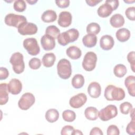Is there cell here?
<instances>
[{
  "label": "cell",
  "mask_w": 135,
  "mask_h": 135,
  "mask_svg": "<svg viewBox=\"0 0 135 135\" xmlns=\"http://www.w3.org/2000/svg\"><path fill=\"white\" fill-rule=\"evenodd\" d=\"M57 71L59 76L63 79L70 78L72 74L70 62L66 59H61L57 64Z\"/></svg>",
  "instance_id": "obj_3"
},
{
  "label": "cell",
  "mask_w": 135,
  "mask_h": 135,
  "mask_svg": "<svg viewBox=\"0 0 135 135\" xmlns=\"http://www.w3.org/2000/svg\"><path fill=\"white\" fill-rule=\"evenodd\" d=\"M7 90L12 94H18L22 90V84L18 79H12L7 84Z\"/></svg>",
  "instance_id": "obj_12"
},
{
  "label": "cell",
  "mask_w": 135,
  "mask_h": 135,
  "mask_svg": "<svg viewBox=\"0 0 135 135\" xmlns=\"http://www.w3.org/2000/svg\"><path fill=\"white\" fill-rule=\"evenodd\" d=\"M90 135H103V133L102 130L98 127L93 128L90 132Z\"/></svg>",
  "instance_id": "obj_44"
},
{
  "label": "cell",
  "mask_w": 135,
  "mask_h": 135,
  "mask_svg": "<svg viewBox=\"0 0 135 135\" xmlns=\"http://www.w3.org/2000/svg\"><path fill=\"white\" fill-rule=\"evenodd\" d=\"M13 8L15 11L18 12H22L24 11L26 8V4L23 0H17L14 2Z\"/></svg>",
  "instance_id": "obj_33"
},
{
  "label": "cell",
  "mask_w": 135,
  "mask_h": 135,
  "mask_svg": "<svg viewBox=\"0 0 135 135\" xmlns=\"http://www.w3.org/2000/svg\"><path fill=\"white\" fill-rule=\"evenodd\" d=\"M35 101L34 95L30 92L24 93L18 102V107L23 110H27L34 103Z\"/></svg>",
  "instance_id": "obj_9"
},
{
  "label": "cell",
  "mask_w": 135,
  "mask_h": 135,
  "mask_svg": "<svg viewBox=\"0 0 135 135\" xmlns=\"http://www.w3.org/2000/svg\"><path fill=\"white\" fill-rule=\"evenodd\" d=\"M135 53L134 51L130 52L127 55V60L130 63V66L131 69L133 72H135L134 71V67H135Z\"/></svg>",
  "instance_id": "obj_37"
},
{
  "label": "cell",
  "mask_w": 135,
  "mask_h": 135,
  "mask_svg": "<svg viewBox=\"0 0 135 135\" xmlns=\"http://www.w3.org/2000/svg\"><path fill=\"white\" fill-rule=\"evenodd\" d=\"M9 75V72L8 70L4 67L0 68V80H5Z\"/></svg>",
  "instance_id": "obj_42"
},
{
  "label": "cell",
  "mask_w": 135,
  "mask_h": 135,
  "mask_svg": "<svg viewBox=\"0 0 135 135\" xmlns=\"http://www.w3.org/2000/svg\"><path fill=\"white\" fill-rule=\"evenodd\" d=\"M124 18L120 14H115L112 15L110 20L111 25L114 28H118L122 26L124 24Z\"/></svg>",
  "instance_id": "obj_19"
},
{
  "label": "cell",
  "mask_w": 135,
  "mask_h": 135,
  "mask_svg": "<svg viewBox=\"0 0 135 135\" xmlns=\"http://www.w3.org/2000/svg\"><path fill=\"white\" fill-rule=\"evenodd\" d=\"M107 133L108 135H119L120 131L117 126L111 124L108 127Z\"/></svg>",
  "instance_id": "obj_39"
},
{
  "label": "cell",
  "mask_w": 135,
  "mask_h": 135,
  "mask_svg": "<svg viewBox=\"0 0 135 135\" xmlns=\"http://www.w3.org/2000/svg\"><path fill=\"white\" fill-rule=\"evenodd\" d=\"M124 2L125 3H131L134 2V1H124Z\"/></svg>",
  "instance_id": "obj_49"
},
{
  "label": "cell",
  "mask_w": 135,
  "mask_h": 135,
  "mask_svg": "<svg viewBox=\"0 0 135 135\" xmlns=\"http://www.w3.org/2000/svg\"><path fill=\"white\" fill-rule=\"evenodd\" d=\"M126 132L130 135L135 134V120L131 121L128 124L126 127Z\"/></svg>",
  "instance_id": "obj_40"
},
{
  "label": "cell",
  "mask_w": 135,
  "mask_h": 135,
  "mask_svg": "<svg viewBox=\"0 0 135 135\" xmlns=\"http://www.w3.org/2000/svg\"><path fill=\"white\" fill-rule=\"evenodd\" d=\"M118 114V110L115 105L109 104L102 109L98 113V117L103 121H108Z\"/></svg>",
  "instance_id": "obj_6"
},
{
  "label": "cell",
  "mask_w": 135,
  "mask_h": 135,
  "mask_svg": "<svg viewBox=\"0 0 135 135\" xmlns=\"http://www.w3.org/2000/svg\"><path fill=\"white\" fill-rule=\"evenodd\" d=\"M17 28L18 33L22 35H33L37 32V27L36 24L27 22L21 25Z\"/></svg>",
  "instance_id": "obj_10"
},
{
  "label": "cell",
  "mask_w": 135,
  "mask_h": 135,
  "mask_svg": "<svg viewBox=\"0 0 135 135\" xmlns=\"http://www.w3.org/2000/svg\"><path fill=\"white\" fill-rule=\"evenodd\" d=\"M105 3H107L111 5L113 10H115L119 6V2L118 0H107Z\"/></svg>",
  "instance_id": "obj_43"
},
{
  "label": "cell",
  "mask_w": 135,
  "mask_h": 135,
  "mask_svg": "<svg viewBox=\"0 0 135 135\" xmlns=\"http://www.w3.org/2000/svg\"><path fill=\"white\" fill-rule=\"evenodd\" d=\"M66 53L67 55L73 60L79 59L81 55V50L76 46H71L66 49Z\"/></svg>",
  "instance_id": "obj_20"
},
{
  "label": "cell",
  "mask_w": 135,
  "mask_h": 135,
  "mask_svg": "<svg viewBox=\"0 0 135 135\" xmlns=\"http://www.w3.org/2000/svg\"><path fill=\"white\" fill-rule=\"evenodd\" d=\"M74 128L69 125H66L63 127L61 130V134L62 135H73Z\"/></svg>",
  "instance_id": "obj_38"
},
{
  "label": "cell",
  "mask_w": 135,
  "mask_h": 135,
  "mask_svg": "<svg viewBox=\"0 0 135 135\" xmlns=\"http://www.w3.org/2000/svg\"><path fill=\"white\" fill-rule=\"evenodd\" d=\"M127 70L126 66L122 64H117L113 69L114 75L118 78H122L127 73Z\"/></svg>",
  "instance_id": "obj_29"
},
{
  "label": "cell",
  "mask_w": 135,
  "mask_h": 135,
  "mask_svg": "<svg viewBox=\"0 0 135 135\" xmlns=\"http://www.w3.org/2000/svg\"><path fill=\"white\" fill-rule=\"evenodd\" d=\"M97 61V55L93 52H87L82 61V67L87 71H91L94 69Z\"/></svg>",
  "instance_id": "obj_7"
},
{
  "label": "cell",
  "mask_w": 135,
  "mask_h": 135,
  "mask_svg": "<svg viewBox=\"0 0 135 135\" xmlns=\"http://www.w3.org/2000/svg\"><path fill=\"white\" fill-rule=\"evenodd\" d=\"M115 36L118 41L121 42H124L129 39L130 32L126 28H121L116 32Z\"/></svg>",
  "instance_id": "obj_21"
},
{
  "label": "cell",
  "mask_w": 135,
  "mask_h": 135,
  "mask_svg": "<svg viewBox=\"0 0 135 135\" xmlns=\"http://www.w3.org/2000/svg\"><path fill=\"white\" fill-rule=\"evenodd\" d=\"M98 113L99 111L98 109L93 107H89L86 108L84 111L85 118L91 121H94L98 119Z\"/></svg>",
  "instance_id": "obj_26"
},
{
  "label": "cell",
  "mask_w": 135,
  "mask_h": 135,
  "mask_svg": "<svg viewBox=\"0 0 135 135\" xmlns=\"http://www.w3.org/2000/svg\"><path fill=\"white\" fill-rule=\"evenodd\" d=\"M45 117L48 122L53 123L58 120L59 118V113L55 109H50L46 112Z\"/></svg>",
  "instance_id": "obj_27"
},
{
  "label": "cell",
  "mask_w": 135,
  "mask_h": 135,
  "mask_svg": "<svg viewBox=\"0 0 135 135\" xmlns=\"http://www.w3.org/2000/svg\"><path fill=\"white\" fill-rule=\"evenodd\" d=\"M79 32L75 28H71L59 34L57 39L59 44L65 46L70 43H72L78 40Z\"/></svg>",
  "instance_id": "obj_2"
},
{
  "label": "cell",
  "mask_w": 135,
  "mask_h": 135,
  "mask_svg": "<svg viewBox=\"0 0 135 135\" xmlns=\"http://www.w3.org/2000/svg\"><path fill=\"white\" fill-rule=\"evenodd\" d=\"M114 44L113 37L109 35H103L100 40V45L102 49L104 50H111Z\"/></svg>",
  "instance_id": "obj_15"
},
{
  "label": "cell",
  "mask_w": 135,
  "mask_h": 135,
  "mask_svg": "<svg viewBox=\"0 0 135 135\" xmlns=\"http://www.w3.org/2000/svg\"><path fill=\"white\" fill-rule=\"evenodd\" d=\"M132 109V105L129 102H123L120 105V112L123 114H128Z\"/></svg>",
  "instance_id": "obj_34"
},
{
  "label": "cell",
  "mask_w": 135,
  "mask_h": 135,
  "mask_svg": "<svg viewBox=\"0 0 135 135\" xmlns=\"http://www.w3.org/2000/svg\"><path fill=\"white\" fill-rule=\"evenodd\" d=\"M100 31V26L97 23H91L86 26V32L88 34L93 35L98 34Z\"/></svg>",
  "instance_id": "obj_30"
},
{
  "label": "cell",
  "mask_w": 135,
  "mask_h": 135,
  "mask_svg": "<svg viewBox=\"0 0 135 135\" xmlns=\"http://www.w3.org/2000/svg\"><path fill=\"white\" fill-rule=\"evenodd\" d=\"M104 95L108 101H121L125 97V92L121 88L109 85L105 89Z\"/></svg>",
  "instance_id": "obj_1"
},
{
  "label": "cell",
  "mask_w": 135,
  "mask_h": 135,
  "mask_svg": "<svg viewBox=\"0 0 135 135\" xmlns=\"http://www.w3.org/2000/svg\"><path fill=\"white\" fill-rule=\"evenodd\" d=\"M30 68L33 70H37L39 69L41 65V60L37 57L32 58L28 62Z\"/></svg>",
  "instance_id": "obj_35"
},
{
  "label": "cell",
  "mask_w": 135,
  "mask_h": 135,
  "mask_svg": "<svg viewBox=\"0 0 135 135\" xmlns=\"http://www.w3.org/2000/svg\"><path fill=\"white\" fill-rule=\"evenodd\" d=\"M7 84L3 83L0 84V104H6L8 100Z\"/></svg>",
  "instance_id": "obj_24"
},
{
  "label": "cell",
  "mask_w": 135,
  "mask_h": 135,
  "mask_svg": "<svg viewBox=\"0 0 135 135\" xmlns=\"http://www.w3.org/2000/svg\"><path fill=\"white\" fill-rule=\"evenodd\" d=\"M60 34V30L55 25H50L46 27L45 30V34L49 35L53 38H57Z\"/></svg>",
  "instance_id": "obj_31"
},
{
  "label": "cell",
  "mask_w": 135,
  "mask_h": 135,
  "mask_svg": "<svg viewBox=\"0 0 135 135\" xmlns=\"http://www.w3.org/2000/svg\"><path fill=\"white\" fill-rule=\"evenodd\" d=\"M56 60V56L53 53H48L44 55L42 57V64L46 68H50L54 65Z\"/></svg>",
  "instance_id": "obj_25"
},
{
  "label": "cell",
  "mask_w": 135,
  "mask_h": 135,
  "mask_svg": "<svg viewBox=\"0 0 135 135\" xmlns=\"http://www.w3.org/2000/svg\"><path fill=\"white\" fill-rule=\"evenodd\" d=\"M55 3L57 6L60 8H66L70 5V1L69 0H59L55 1Z\"/></svg>",
  "instance_id": "obj_41"
},
{
  "label": "cell",
  "mask_w": 135,
  "mask_h": 135,
  "mask_svg": "<svg viewBox=\"0 0 135 135\" xmlns=\"http://www.w3.org/2000/svg\"><path fill=\"white\" fill-rule=\"evenodd\" d=\"M72 20V16L69 12L62 11L59 14L57 23L61 27H67L71 25Z\"/></svg>",
  "instance_id": "obj_13"
},
{
  "label": "cell",
  "mask_w": 135,
  "mask_h": 135,
  "mask_svg": "<svg viewBox=\"0 0 135 135\" xmlns=\"http://www.w3.org/2000/svg\"><path fill=\"white\" fill-rule=\"evenodd\" d=\"M62 118L66 122H72L76 118V114L73 111L66 110L63 112Z\"/></svg>",
  "instance_id": "obj_32"
},
{
  "label": "cell",
  "mask_w": 135,
  "mask_h": 135,
  "mask_svg": "<svg viewBox=\"0 0 135 135\" xmlns=\"http://www.w3.org/2000/svg\"><path fill=\"white\" fill-rule=\"evenodd\" d=\"M124 84L128 89L129 94L132 96L135 95V77L134 75L127 76L124 80Z\"/></svg>",
  "instance_id": "obj_17"
},
{
  "label": "cell",
  "mask_w": 135,
  "mask_h": 135,
  "mask_svg": "<svg viewBox=\"0 0 135 135\" xmlns=\"http://www.w3.org/2000/svg\"><path fill=\"white\" fill-rule=\"evenodd\" d=\"M84 82V76L81 74H77L73 77L71 83L73 88L75 89H80L83 86Z\"/></svg>",
  "instance_id": "obj_28"
},
{
  "label": "cell",
  "mask_w": 135,
  "mask_h": 135,
  "mask_svg": "<svg viewBox=\"0 0 135 135\" xmlns=\"http://www.w3.org/2000/svg\"><path fill=\"white\" fill-rule=\"evenodd\" d=\"M75 134H83V133L79 130L74 129V131L73 132V135H75Z\"/></svg>",
  "instance_id": "obj_47"
},
{
  "label": "cell",
  "mask_w": 135,
  "mask_h": 135,
  "mask_svg": "<svg viewBox=\"0 0 135 135\" xmlns=\"http://www.w3.org/2000/svg\"><path fill=\"white\" fill-rule=\"evenodd\" d=\"M101 92L100 84L97 82H92L90 83L88 87V93L92 98L99 97Z\"/></svg>",
  "instance_id": "obj_16"
},
{
  "label": "cell",
  "mask_w": 135,
  "mask_h": 135,
  "mask_svg": "<svg viewBox=\"0 0 135 135\" xmlns=\"http://www.w3.org/2000/svg\"><path fill=\"white\" fill-rule=\"evenodd\" d=\"M130 117H131L132 120H134V109H132L130 111Z\"/></svg>",
  "instance_id": "obj_46"
},
{
  "label": "cell",
  "mask_w": 135,
  "mask_h": 135,
  "mask_svg": "<svg viewBox=\"0 0 135 135\" xmlns=\"http://www.w3.org/2000/svg\"><path fill=\"white\" fill-rule=\"evenodd\" d=\"M125 14L127 17L131 21L135 20V7L134 6L129 7L126 9Z\"/></svg>",
  "instance_id": "obj_36"
},
{
  "label": "cell",
  "mask_w": 135,
  "mask_h": 135,
  "mask_svg": "<svg viewBox=\"0 0 135 135\" xmlns=\"http://www.w3.org/2000/svg\"><path fill=\"white\" fill-rule=\"evenodd\" d=\"M57 18L56 12L51 9H48L43 12L41 16L42 20L45 23H51L55 21Z\"/></svg>",
  "instance_id": "obj_23"
},
{
  "label": "cell",
  "mask_w": 135,
  "mask_h": 135,
  "mask_svg": "<svg viewBox=\"0 0 135 135\" xmlns=\"http://www.w3.org/2000/svg\"><path fill=\"white\" fill-rule=\"evenodd\" d=\"M113 11L111 5L105 3L99 7L97 10V13L99 16L104 18L110 16Z\"/></svg>",
  "instance_id": "obj_18"
},
{
  "label": "cell",
  "mask_w": 135,
  "mask_h": 135,
  "mask_svg": "<svg viewBox=\"0 0 135 135\" xmlns=\"http://www.w3.org/2000/svg\"><path fill=\"white\" fill-rule=\"evenodd\" d=\"M4 22L6 25L9 26L18 28L22 24L27 22V19L23 15L9 13L5 16Z\"/></svg>",
  "instance_id": "obj_5"
},
{
  "label": "cell",
  "mask_w": 135,
  "mask_h": 135,
  "mask_svg": "<svg viewBox=\"0 0 135 135\" xmlns=\"http://www.w3.org/2000/svg\"><path fill=\"white\" fill-rule=\"evenodd\" d=\"M83 45L87 47H94L97 42V37L92 34H88L83 36L82 38Z\"/></svg>",
  "instance_id": "obj_22"
},
{
  "label": "cell",
  "mask_w": 135,
  "mask_h": 135,
  "mask_svg": "<svg viewBox=\"0 0 135 135\" xmlns=\"http://www.w3.org/2000/svg\"><path fill=\"white\" fill-rule=\"evenodd\" d=\"M9 62L12 65L14 72L16 74L22 73L25 69V64L23 60V55L20 52L13 53L9 60Z\"/></svg>",
  "instance_id": "obj_4"
},
{
  "label": "cell",
  "mask_w": 135,
  "mask_h": 135,
  "mask_svg": "<svg viewBox=\"0 0 135 135\" xmlns=\"http://www.w3.org/2000/svg\"><path fill=\"white\" fill-rule=\"evenodd\" d=\"M26 2L28 3H29L30 4H31V5H33L34 4H35L37 2V1H36V0H35V1H28V0H27Z\"/></svg>",
  "instance_id": "obj_48"
},
{
  "label": "cell",
  "mask_w": 135,
  "mask_h": 135,
  "mask_svg": "<svg viewBox=\"0 0 135 135\" xmlns=\"http://www.w3.org/2000/svg\"><path fill=\"white\" fill-rule=\"evenodd\" d=\"M41 44L44 50H52L55 46V38L49 35L45 34L41 38Z\"/></svg>",
  "instance_id": "obj_14"
},
{
  "label": "cell",
  "mask_w": 135,
  "mask_h": 135,
  "mask_svg": "<svg viewBox=\"0 0 135 135\" xmlns=\"http://www.w3.org/2000/svg\"><path fill=\"white\" fill-rule=\"evenodd\" d=\"M87 97L83 93H79L71 97L69 100L70 105L75 109L80 108L82 107L86 102Z\"/></svg>",
  "instance_id": "obj_11"
},
{
  "label": "cell",
  "mask_w": 135,
  "mask_h": 135,
  "mask_svg": "<svg viewBox=\"0 0 135 135\" xmlns=\"http://www.w3.org/2000/svg\"><path fill=\"white\" fill-rule=\"evenodd\" d=\"M24 48L31 55H36L40 52V48L36 38L33 37L25 39L23 43Z\"/></svg>",
  "instance_id": "obj_8"
},
{
  "label": "cell",
  "mask_w": 135,
  "mask_h": 135,
  "mask_svg": "<svg viewBox=\"0 0 135 135\" xmlns=\"http://www.w3.org/2000/svg\"><path fill=\"white\" fill-rule=\"evenodd\" d=\"M101 2H102V1H98V0L85 1V2L87 3V4L90 6H94Z\"/></svg>",
  "instance_id": "obj_45"
}]
</instances>
